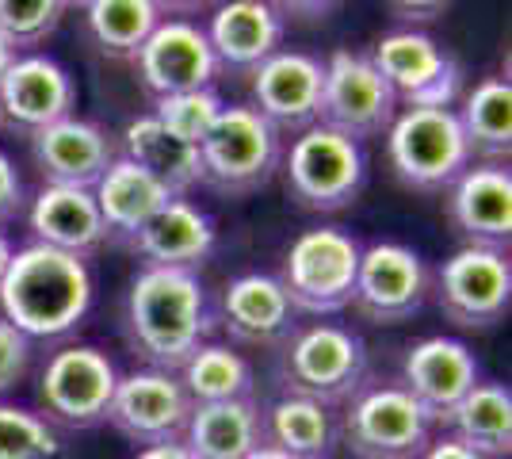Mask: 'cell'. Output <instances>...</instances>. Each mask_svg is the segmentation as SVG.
<instances>
[{
  "label": "cell",
  "mask_w": 512,
  "mask_h": 459,
  "mask_svg": "<svg viewBox=\"0 0 512 459\" xmlns=\"http://www.w3.org/2000/svg\"><path fill=\"white\" fill-rule=\"evenodd\" d=\"M344 440L360 459H417L432 440V417L406 387H371L352 398Z\"/></svg>",
  "instance_id": "cell-9"
},
{
  "label": "cell",
  "mask_w": 512,
  "mask_h": 459,
  "mask_svg": "<svg viewBox=\"0 0 512 459\" xmlns=\"http://www.w3.org/2000/svg\"><path fill=\"white\" fill-rule=\"evenodd\" d=\"M260 410L253 398L199 402L184 425V444L195 459H245L260 444Z\"/></svg>",
  "instance_id": "cell-26"
},
{
  "label": "cell",
  "mask_w": 512,
  "mask_h": 459,
  "mask_svg": "<svg viewBox=\"0 0 512 459\" xmlns=\"http://www.w3.org/2000/svg\"><path fill=\"white\" fill-rule=\"evenodd\" d=\"M12 253H16V249H12V241H8V234L0 230V280H4V272H8V261H12Z\"/></svg>",
  "instance_id": "cell-45"
},
{
  "label": "cell",
  "mask_w": 512,
  "mask_h": 459,
  "mask_svg": "<svg viewBox=\"0 0 512 459\" xmlns=\"http://www.w3.org/2000/svg\"><path fill=\"white\" fill-rule=\"evenodd\" d=\"M272 8H276L279 16L287 20H325L341 0H268Z\"/></svg>",
  "instance_id": "cell-39"
},
{
  "label": "cell",
  "mask_w": 512,
  "mask_h": 459,
  "mask_svg": "<svg viewBox=\"0 0 512 459\" xmlns=\"http://www.w3.org/2000/svg\"><path fill=\"white\" fill-rule=\"evenodd\" d=\"M451 437L486 459H505L512 448V394L505 383H474L463 402L444 417Z\"/></svg>",
  "instance_id": "cell-28"
},
{
  "label": "cell",
  "mask_w": 512,
  "mask_h": 459,
  "mask_svg": "<svg viewBox=\"0 0 512 459\" xmlns=\"http://www.w3.org/2000/svg\"><path fill=\"white\" fill-rule=\"evenodd\" d=\"M31 368V337L0 318V394L12 391Z\"/></svg>",
  "instance_id": "cell-36"
},
{
  "label": "cell",
  "mask_w": 512,
  "mask_h": 459,
  "mask_svg": "<svg viewBox=\"0 0 512 459\" xmlns=\"http://www.w3.org/2000/svg\"><path fill=\"white\" fill-rule=\"evenodd\" d=\"M134 459H195V456L184 440H161V444H146Z\"/></svg>",
  "instance_id": "cell-42"
},
{
  "label": "cell",
  "mask_w": 512,
  "mask_h": 459,
  "mask_svg": "<svg viewBox=\"0 0 512 459\" xmlns=\"http://www.w3.org/2000/svg\"><path fill=\"white\" fill-rule=\"evenodd\" d=\"M119 387V372L111 356L92 345H69L54 352L39 379V402L65 429H92L107 421L111 394Z\"/></svg>",
  "instance_id": "cell-13"
},
{
  "label": "cell",
  "mask_w": 512,
  "mask_h": 459,
  "mask_svg": "<svg viewBox=\"0 0 512 459\" xmlns=\"http://www.w3.org/2000/svg\"><path fill=\"white\" fill-rule=\"evenodd\" d=\"M138 81L157 96L172 92H192V88H211L218 77V62L207 43V31L195 20H161L146 46L134 58Z\"/></svg>",
  "instance_id": "cell-17"
},
{
  "label": "cell",
  "mask_w": 512,
  "mask_h": 459,
  "mask_svg": "<svg viewBox=\"0 0 512 459\" xmlns=\"http://www.w3.org/2000/svg\"><path fill=\"white\" fill-rule=\"evenodd\" d=\"M268 437L287 456L321 459L333 444V425H329V414L321 402L287 394L268 410Z\"/></svg>",
  "instance_id": "cell-32"
},
{
  "label": "cell",
  "mask_w": 512,
  "mask_h": 459,
  "mask_svg": "<svg viewBox=\"0 0 512 459\" xmlns=\"http://www.w3.org/2000/svg\"><path fill=\"white\" fill-rule=\"evenodd\" d=\"M199 161L203 184L226 196H249L276 176L279 131L253 104H230L222 108L211 134L199 142Z\"/></svg>",
  "instance_id": "cell-6"
},
{
  "label": "cell",
  "mask_w": 512,
  "mask_h": 459,
  "mask_svg": "<svg viewBox=\"0 0 512 459\" xmlns=\"http://www.w3.org/2000/svg\"><path fill=\"white\" fill-rule=\"evenodd\" d=\"M394 176L413 192H444L470 165V142L451 108H398L386 131Z\"/></svg>",
  "instance_id": "cell-3"
},
{
  "label": "cell",
  "mask_w": 512,
  "mask_h": 459,
  "mask_svg": "<svg viewBox=\"0 0 512 459\" xmlns=\"http://www.w3.org/2000/svg\"><path fill=\"white\" fill-rule=\"evenodd\" d=\"M253 77V108L276 127L279 134H302L321 115V88H325V62L306 50H276L249 73Z\"/></svg>",
  "instance_id": "cell-16"
},
{
  "label": "cell",
  "mask_w": 512,
  "mask_h": 459,
  "mask_svg": "<svg viewBox=\"0 0 512 459\" xmlns=\"http://www.w3.org/2000/svg\"><path fill=\"white\" fill-rule=\"evenodd\" d=\"M222 314H226V329L245 345H272L283 333H291V322H295V306L287 299L279 276H268V272H245L230 280L222 295Z\"/></svg>",
  "instance_id": "cell-25"
},
{
  "label": "cell",
  "mask_w": 512,
  "mask_h": 459,
  "mask_svg": "<svg viewBox=\"0 0 512 459\" xmlns=\"http://www.w3.org/2000/svg\"><path fill=\"white\" fill-rule=\"evenodd\" d=\"M192 406L195 402L176 375L146 368V372H130L119 379L107 421L134 444H161V440L184 437Z\"/></svg>",
  "instance_id": "cell-15"
},
{
  "label": "cell",
  "mask_w": 512,
  "mask_h": 459,
  "mask_svg": "<svg viewBox=\"0 0 512 459\" xmlns=\"http://www.w3.org/2000/svg\"><path fill=\"white\" fill-rule=\"evenodd\" d=\"M245 459H295V456H287V452H279L276 444H256L253 452Z\"/></svg>",
  "instance_id": "cell-44"
},
{
  "label": "cell",
  "mask_w": 512,
  "mask_h": 459,
  "mask_svg": "<svg viewBox=\"0 0 512 459\" xmlns=\"http://www.w3.org/2000/svg\"><path fill=\"white\" fill-rule=\"evenodd\" d=\"M428 287L432 276L417 249L402 241H375L360 253L352 306L375 326H398L425 306Z\"/></svg>",
  "instance_id": "cell-12"
},
{
  "label": "cell",
  "mask_w": 512,
  "mask_h": 459,
  "mask_svg": "<svg viewBox=\"0 0 512 459\" xmlns=\"http://www.w3.org/2000/svg\"><path fill=\"white\" fill-rule=\"evenodd\" d=\"M436 299L459 329L497 326L512 303L509 253L486 245H463L436 272Z\"/></svg>",
  "instance_id": "cell-11"
},
{
  "label": "cell",
  "mask_w": 512,
  "mask_h": 459,
  "mask_svg": "<svg viewBox=\"0 0 512 459\" xmlns=\"http://www.w3.org/2000/svg\"><path fill=\"white\" fill-rule=\"evenodd\" d=\"M211 329L207 291L199 272L142 268L127 291V337L150 368L180 372Z\"/></svg>",
  "instance_id": "cell-2"
},
{
  "label": "cell",
  "mask_w": 512,
  "mask_h": 459,
  "mask_svg": "<svg viewBox=\"0 0 512 459\" xmlns=\"http://www.w3.org/2000/svg\"><path fill=\"white\" fill-rule=\"evenodd\" d=\"M123 153L130 161H138L142 169H150L172 196H188L195 184H203V161L199 150L172 138L153 115L130 119L123 131Z\"/></svg>",
  "instance_id": "cell-27"
},
{
  "label": "cell",
  "mask_w": 512,
  "mask_h": 459,
  "mask_svg": "<svg viewBox=\"0 0 512 459\" xmlns=\"http://www.w3.org/2000/svg\"><path fill=\"white\" fill-rule=\"evenodd\" d=\"M451 226L467 238V245L509 249L512 238V173L501 161L467 165L451 184L448 199Z\"/></svg>",
  "instance_id": "cell-18"
},
{
  "label": "cell",
  "mask_w": 512,
  "mask_h": 459,
  "mask_svg": "<svg viewBox=\"0 0 512 459\" xmlns=\"http://www.w3.org/2000/svg\"><path fill=\"white\" fill-rule=\"evenodd\" d=\"M363 245L344 226H314L291 241L279 284L295 310L306 314H337L352 306L356 268Z\"/></svg>",
  "instance_id": "cell-5"
},
{
  "label": "cell",
  "mask_w": 512,
  "mask_h": 459,
  "mask_svg": "<svg viewBox=\"0 0 512 459\" xmlns=\"http://www.w3.org/2000/svg\"><path fill=\"white\" fill-rule=\"evenodd\" d=\"M394 115H398V96L375 69L371 54L333 50L325 62L318 123L363 142V138H379L390 131Z\"/></svg>",
  "instance_id": "cell-7"
},
{
  "label": "cell",
  "mask_w": 512,
  "mask_h": 459,
  "mask_svg": "<svg viewBox=\"0 0 512 459\" xmlns=\"http://www.w3.org/2000/svg\"><path fill=\"white\" fill-rule=\"evenodd\" d=\"M371 62L394 88L398 108H451L463 85L459 62L417 27L383 35L371 50Z\"/></svg>",
  "instance_id": "cell-10"
},
{
  "label": "cell",
  "mask_w": 512,
  "mask_h": 459,
  "mask_svg": "<svg viewBox=\"0 0 512 459\" xmlns=\"http://www.w3.org/2000/svg\"><path fill=\"white\" fill-rule=\"evenodd\" d=\"M363 368H367L363 341L352 329L333 326V322H314L299 329L287 341V356H283V375L291 394L314 398L321 406L356 394Z\"/></svg>",
  "instance_id": "cell-8"
},
{
  "label": "cell",
  "mask_w": 512,
  "mask_h": 459,
  "mask_svg": "<svg viewBox=\"0 0 512 459\" xmlns=\"http://www.w3.org/2000/svg\"><path fill=\"white\" fill-rule=\"evenodd\" d=\"M165 20H192L199 12H214L218 0H153Z\"/></svg>",
  "instance_id": "cell-41"
},
{
  "label": "cell",
  "mask_w": 512,
  "mask_h": 459,
  "mask_svg": "<svg viewBox=\"0 0 512 459\" xmlns=\"http://www.w3.org/2000/svg\"><path fill=\"white\" fill-rule=\"evenodd\" d=\"M214 241H218V230H214L211 215L203 207H195L188 196H176L138 230L130 249L150 268L199 272L214 253Z\"/></svg>",
  "instance_id": "cell-22"
},
{
  "label": "cell",
  "mask_w": 512,
  "mask_h": 459,
  "mask_svg": "<svg viewBox=\"0 0 512 459\" xmlns=\"http://www.w3.org/2000/svg\"><path fill=\"white\" fill-rule=\"evenodd\" d=\"M20 58V50H16V43L8 39V35H0V81H4V73L12 69V62Z\"/></svg>",
  "instance_id": "cell-43"
},
{
  "label": "cell",
  "mask_w": 512,
  "mask_h": 459,
  "mask_svg": "<svg viewBox=\"0 0 512 459\" xmlns=\"http://www.w3.org/2000/svg\"><path fill=\"white\" fill-rule=\"evenodd\" d=\"M402 379H406V391L428 410V417L444 421L463 402V394L478 383V360L455 337H425L406 352Z\"/></svg>",
  "instance_id": "cell-21"
},
{
  "label": "cell",
  "mask_w": 512,
  "mask_h": 459,
  "mask_svg": "<svg viewBox=\"0 0 512 459\" xmlns=\"http://www.w3.org/2000/svg\"><path fill=\"white\" fill-rule=\"evenodd\" d=\"M470 153H482L490 161L509 157L512 146V85L505 77H486L470 88L463 111H455Z\"/></svg>",
  "instance_id": "cell-30"
},
{
  "label": "cell",
  "mask_w": 512,
  "mask_h": 459,
  "mask_svg": "<svg viewBox=\"0 0 512 459\" xmlns=\"http://www.w3.org/2000/svg\"><path fill=\"white\" fill-rule=\"evenodd\" d=\"M81 12L92 46L115 62H134L157 23L165 20L153 0H88Z\"/></svg>",
  "instance_id": "cell-29"
},
{
  "label": "cell",
  "mask_w": 512,
  "mask_h": 459,
  "mask_svg": "<svg viewBox=\"0 0 512 459\" xmlns=\"http://www.w3.org/2000/svg\"><path fill=\"white\" fill-rule=\"evenodd\" d=\"M218 69L253 73L264 58L283 50L287 20L268 0H222L214 4L211 23L203 27Z\"/></svg>",
  "instance_id": "cell-20"
},
{
  "label": "cell",
  "mask_w": 512,
  "mask_h": 459,
  "mask_svg": "<svg viewBox=\"0 0 512 459\" xmlns=\"http://www.w3.org/2000/svg\"><path fill=\"white\" fill-rule=\"evenodd\" d=\"M92 196H96V207H100V215H104L107 238L127 241V245L138 238V230H142L169 199H176L150 169H142L138 161H130L127 153H115V161H111L104 169V176L96 180Z\"/></svg>",
  "instance_id": "cell-24"
},
{
  "label": "cell",
  "mask_w": 512,
  "mask_h": 459,
  "mask_svg": "<svg viewBox=\"0 0 512 459\" xmlns=\"http://www.w3.org/2000/svg\"><path fill=\"white\" fill-rule=\"evenodd\" d=\"M222 96L218 88H192V92H172V96H157L153 100V119L180 142H188L199 150V142L211 134V127L222 115Z\"/></svg>",
  "instance_id": "cell-33"
},
{
  "label": "cell",
  "mask_w": 512,
  "mask_h": 459,
  "mask_svg": "<svg viewBox=\"0 0 512 459\" xmlns=\"http://www.w3.org/2000/svg\"><path fill=\"white\" fill-rule=\"evenodd\" d=\"M62 16V0H0V35H8L23 54L46 43L58 31Z\"/></svg>",
  "instance_id": "cell-35"
},
{
  "label": "cell",
  "mask_w": 512,
  "mask_h": 459,
  "mask_svg": "<svg viewBox=\"0 0 512 459\" xmlns=\"http://www.w3.org/2000/svg\"><path fill=\"white\" fill-rule=\"evenodd\" d=\"M58 433L39 414L0 402V459H58Z\"/></svg>",
  "instance_id": "cell-34"
},
{
  "label": "cell",
  "mask_w": 512,
  "mask_h": 459,
  "mask_svg": "<svg viewBox=\"0 0 512 459\" xmlns=\"http://www.w3.org/2000/svg\"><path fill=\"white\" fill-rule=\"evenodd\" d=\"M77 111V81L50 54H20L0 81V123L8 131L39 134Z\"/></svg>",
  "instance_id": "cell-14"
},
{
  "label": "cell",
  "mask_w": 512,
  "mask_h": 459,
  "mask_svg": "<svg viewBox=\"0 0 512 459\" xmlns=\"http://www.w3.org/2000/svg\"><path fill=\"white\" fill-rule=\"evenodd\" d=\"M421 459H486V456H478L463 440L440 437V440H428V448L421 452Z\"/></svg>",
  "instance_id": "cell-40"
},
{
  "label": "cell",
  "mask_w": 512,
  "mask_h": 459,
  "mask_svg": "<svg viewBox=\"0 0 512 459\" xmlns=\"http://www.w3.org/2000/svg\"><path fill=\"white\" fill-rule=\"evenodd\" d=\"M180 383H184V391H188L195 406L199 402H230V398H249V391H253V368L230 345L203 341L184 360Z\"/></svg>",
  "instance_id": "cell-31"
},
{
  "label": "cell",
  "mask_w": 512,
  "mask_h": 459,
  "mask_svg": "<svg viewBox=\"0 0 512 459\" xmlns=\"http://www.w3.org/2000/svg\"><path fill=\"white\" fill-rule=\"evenodd\" d=\"M96 284L88 261L50 249V245H23L12 253L8 272L0 280V310L12 326L31 341H58L85 322Z\"/></svg>",
  "instance_id": "cell-1"
},
{
  "label": "cell",
  "mask_w": 512,
  "mask_h": 459,
  "mask_svg": "<svg viewBox=\"0 0 512 459\" xmlns=\"http://www.w3.org/2000/svg\"><path fill=\"white\" fill-rule=\"evenodd\" d=\"M23 203V180H20V169L12 165V157L0 150V226H8L12 219H20Z\"/></svg>",
  "instance_id": "cell-37"
},
{
  "label": "cell",
  "mask_w": 512,
  "mask_h": 459,
  "mask_svg": "<svg viewBox=\"0 0 512 459\" xmlns=\"http://www.w3.org/2000/svg\"><path fill=\"white\" fill-rule=\"evenodd\" d=\"M31 157L43 173V184L96 188V180L115 161V142L100 123L65 115L39 134H31Z\"/></svg>",
  "instance_id": "cell-19"
},
{
  "label": "cell",
  "mask_w": 512,
  "mask_h": 459,
  "mask_svg": "<svg viewBox=\"0 0 512 459\" xmlns=\"http://www.w3.org/2000/svg\"><path fill=\"white\" fill-rule=\"evenodd\" d=\"M455 0H386V8H390V16L402 23H436L448 16V8Z\"/></svg>",
  "instance_id": "cell-38"
},
{
  "label": "cell",
  "mask_w": 512,
  "mask_h": 459,
  "mask_svg": "<svg viewBox=\"0 0 512 459\" xmlns=\"http://www.w3.org/2000/svg\"><path fill=\"white\" fill-rule=\"evenodd\" d=\"M27 222H31V234L39 245L73 253L81 261H88L92 253H100L107 245V226L92 188L43 184L39 196L31 199Z\"/></svg>",
  "instance_id": "cell-23"
},
{
  "label": "cell",
  "mask_w": 512,
  "mask_h": 459,
  "mask_svg": "<svg viewBox=\"0 0 512 459\" xmlns=\"http://www.w3.org/2000/svg\"><path fill=\"white\" fill-rule=\"evenodd\" d=\"M88 0H62V8H85Z\"/></svg>",
  "instance_id": "cell-46"
},
{
  "label": "cell",
  "mask_w": 512,
  "mask_h": 459,
  "mask_svg": "<svg viewBox=\"0 0 512 459\" xmlns=\"http://www.w3.org/2000/svg\"><path fill=\"white\" fill-rule=\"evenodd\" d=\"M287 196L306 211L333 215L352 207L367 184V153L363 142L314 123L295 138L287 153Z\"/></svg>",
  "instance_id": "cell-4"
}]
</instances>
